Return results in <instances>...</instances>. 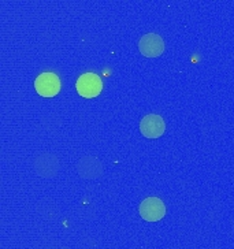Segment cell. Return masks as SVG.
Listing matches in <instances>:
<instances>
[{"label": "cell", "mask_w": 234, "mask_h": 249, "mask_svg": "<svg viewBox=\"0 0 234 249\" xmlns=\"http://www.w3.org/2000/svg\"><path fill=\"white\" fill-rule=\"evenodd\" d=\"M139 48L140 52L146 58H156L161 56L164 51V41L159 35L148 33L140 38Z\"/></svg>", "instance_id": "obj_3"}, {"label": "cell", "mask_w": 234, "mask_h": 249, "mask_svg": "<svg viewBox=\"0 0 234 249\" xmlns=\"http://www.w3.org/2000/svg\"><path fill=\"white\" fill-rule=\"evenodd\" d=\"M164 122L161 115L156 114H149L141 119L140 124V130L143 133V136L146 139H158L164 133Z\"/></svg>", "instance_id": "obj_5"}, {"label": "cell", "mask_w": 234, "mask_h": 249, "mask_svg": "<svg viewBox=\"0 0 234 249\" xmlns=\"http://www.w3.org/2000/svg\"><path fill=\"white\" fill-rule=\"evenodd\" d=\"M140 213L146 222H158L164 216L166 207L159 197H146L140 204Z\"/></svg>", "instance_id": "obj_2"}, {"label": "cell", "mask_w": 234, "mask_h": 249, "mask_svg": "<svg viewBox=\"0 0 234 249\" xmlns=\"http://www.w3.org/2000/svg\"><path fill=\"white\" fill-rule=\"evenodd\" d=\"M75 88H77V92H78L82 97L92 99V97H96V96L102 92L103 81L100 80V77L96 75V74L85 73L82 74L80 78L77 80Z\"/></svg>", "instance_id": "obj_1"}, {"label": "cell", "mask_w": 234, "mask_h": 249, "mask_svg": "<svg viewBox=\"0 0 234 249\" xmlns=\"http://www.w3.org/2000/svg\"><path fill=\"white\" fill-rule=\"evenodd\" d=\"M37 93L44 97H52L60 90V80L56 74L43 73L35 81Z\"/></svg>", "instance_id": "obj_4"}]
</instances>
